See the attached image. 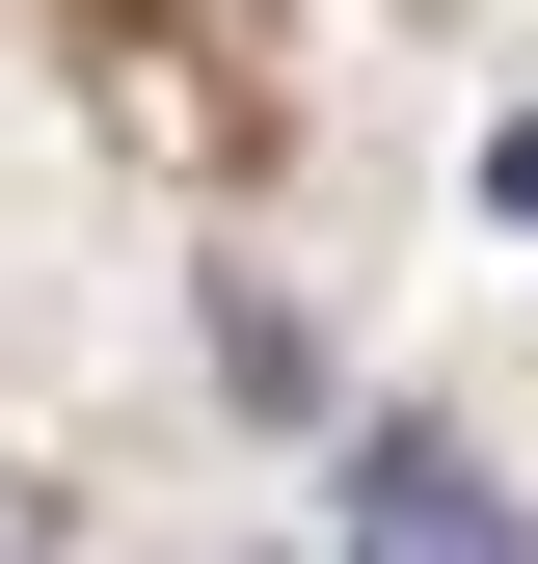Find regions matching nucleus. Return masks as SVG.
I'll list each match as a JSON object with an SVG mask.
<instances>
[{
  "instance_id": "f257e3e1",
  "label": "nucleus",
  "mask_w": 538,
  "mask_h": 564,
  "mask_svg": "<svg viewBox=\"0 0 538 564\" xmlns=\"http://www.w3.org/2000/svg\"><path fill=\"white\" fill-rule=\"evenodd\" d=\"M377 564H512V484L404 431V457H377Z\"/></svg>"
},
{
  "instance_id": "f03ea898",
  "label": "nucleus",
  "mask_w": 538,
  "mask_h": 564,
  "mask_svg": "<svg viewBox=\"0 0 538 564\" xmlns=\"http://www.w3.org/2000/svg\"><path fill=\"white\" fill-rule=\"evenodd\" d=\"M485 216H512V242H538V108H512V134H485Z\"/></svg>"
}]
</instances>
